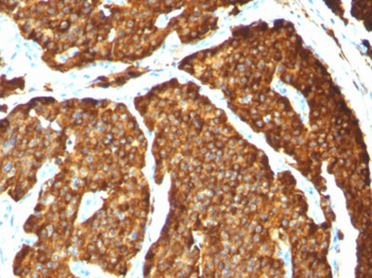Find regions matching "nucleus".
Segmentation results:
<instances>
[{
	"label": "nucleus",
	"instance_id": "f257e3e1",
	"mask_svg": "<svg viewBox=\"0 0 372 278\" xmlns=\"http://www.w3.org/2000/svg\"><path fill=\"white\" fill-rule=\"evenodd\" d=\"M326 3L334 11V12L338 14V11H339V9H340V1H326Z\"/></svg>",
	"mask_w": 372,
	"mask_h": 278
}]
</instances>
